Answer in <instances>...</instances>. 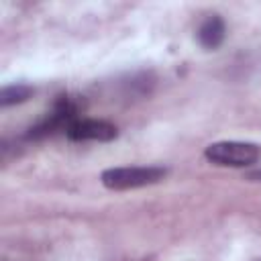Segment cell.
I'll use <instances>...</instances> for the list:
<instances>
[{
    "instance_id": "1",
    "label": "cell",
    "mask_w": 261,
    "mask_h": 261,
    "mask_svg": "<svg viewBox=\"0 0 261 261\" xmlns=\"http://www.w3.org/2000/svg\"><path fill=\"white\" fill-rule=\"evenodd\" d=\"M80 110H82L80 100H75L71 96H59V100L53 104L51 112H47L35 126H31L27 137L29 139H45L55 133H67V128L77 118H82Z\"/></svg>"
},
{
    "instance_id": "2",
    "label": "cell",
    "mask_w": 261,
    "mask_h": 261,
    "mask_svg": "<svg viewBox=\"0 0 261 261\" xmlns=\"http://www.w3.org/2000/svg\"><path fill=\"white\" fill-rule=\"evenodd\" d=\"M165 175L167 169L159 165H133V167H110L102 171L100 179L110 190H135L157 184Z\"/></svg>"
},
{
    "instance_id": "3",
    "label": "cell",
    "mask_w": 261,
    "mask_h": 261,
    "mask_svg": "<svg viewBox=\"0 0 261 261\" xmlns=\"http://www.w3.org/2000/svg\"><path fill=\"white\" fill-rule=\"evenodd\" d=\"M206 159L214 165L222 167H247L257 163L261 157V149L255 143L245 141H218L206 147Z\"/></svg>"
},
{
    "instance_id": "4",
    "label": "cell",
    "mask_w": 261,
    "mask_h": 261,
    "mask_svg": "<svg viewBox=\"0 0 261 261\" xmlns=\"http://www.w3.org/2000/svg\"><path fill=\"white\" fill-rule=\"evenodd\" d=\"M71 141H98L106 143L116 139L118 130L112 122L100 120V118H77L65 133Z\"/></svg>"
},
{
    "instance_id": "5",
    "label": "cell",
    "mask_w": 261,
    "mask_h": 261,
    "mask_svg": "<svg viewBox=\"0 0 261 261\" xmlns=\"http://www.w3.org/2000/svg\"><path fill=\"white\" fill-rule=\"evenodd\" d=\"M224 33H226L224 20L218 14H210L202 20V24L198 29V41L204 49H216L222 45Z\"/></svg>"
},
{
    "instance_id": "6",
    "label": "cell",
    "mask_w": 261,
    "mask_h": 261,
    "mask_svg": "<svg viewBox=\"0 0 261 261\" xmlns=\"http://www.w3.org/2000/svg\"><path fill=\"white\" fill-rule=\"evenodd\" d=\"M33 96V88L27 84H14V86H6L0 92V104L2 106H12V104H20L24 100H29Z\"/></svg>"
},
{
    "instance_id": "7",
    "label": "cell",
    "mask_w": 261,
    "mask_h": 261,
    "mask_svg": "<svg viewBox=\"0 0 261 261\" xmlns=\"http://www.w3.org/2000/svg\"><path fill=\"white\" fill-rule=\"evenodd\" d=\"M255 261H261V259H255Z\"/></svg>"
},
{
    "instance_id": "8",
    "label": "cell",
    "mask_w": 261,
    "mask_h": 261,
    "mask_svg": "<svg viewBox=\"0 0 261 261\" xmlns=\"http://www.w3.org/2000/svg\"><path fill=\"white\" fill-rule=\"evenodd\" d=\"M259 177H261V173H259Z\"/></svg>"
}]
</instances>
